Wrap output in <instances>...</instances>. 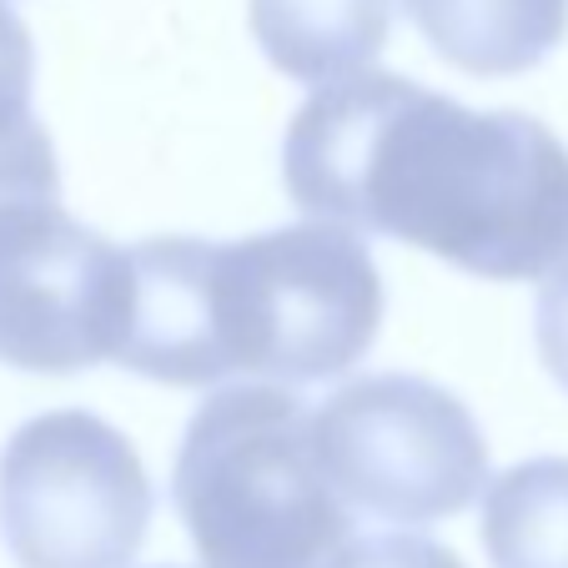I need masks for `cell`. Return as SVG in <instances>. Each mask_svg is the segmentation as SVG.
Returning <instances> with one entry per match:
<instances>
[{
  "instance_id": "9",
  "label": "cell",
  "mask_w": 568,
  "mask_h": 568,
  "mask_svg": "<svg viewBox=\"0 0 568 568\" xmlns=\"http://www.w3.org/2000/svg\"><path fill=\"white\" fill-rule=\"evenodd\" d=\"M483 548L494 568H568V458H528L488 483Z\"/></svg>"
},
{
  "instance_id": "12",
  "label": "cell",
  "mask_w": 568,
  "mask_h": 568,
  "mask_svg": "<svg viewBox=\"0 0 568 568\" xmlns=\"http://www.w3.org/2000/svg\"><path fill=\"white\" fill-rule=\"evenodd\" d=\"M534 343H538V357H544L548 377L568 393V262H558V267L548 272V282L538 287Z\"/></svg>"
},
{
  "instance_id": "11",
  "label": "cell",
  "mask_w": 568,
  "mask_h": 568,
  "mask_svg": "<svg viewBox=\"0 0 568 568\" xmlns=\"http://www.w3.org/2000/svg\"><path fill=\"white\" fill-rule=\"evenodd\" d=\"M327 568H468L453 548L423 534H373L347 544Z\"/></svg>"
},
{
  "instance_id": "7",
  "label": "cell",
  "mask_w": 568,
  "mask_h": 568,
  "mask_svg": "<svg viewBox=\"0 0 568 568\" xmlns=\"http://www.w3.org/2000/svg\"><path fill=\"white\" fill-rule=\"evenodd\" d=\"M433 55L504 81L544 65L568 36V0H403Z\"/></svg>"
},
{
  "instance_id": "3",
  "label": "cell",
  "mask_w": 568,
  "mask_h": 568,
  "mask_svg": "<svg viewBox=\"0 0 568 568\" xmlns=\"http://www.w3.org/2000/svg\"><path fill=\"white\" fill-rule=\"evenodd\" d=\"M172 504L206 568H327L353 514L312 443V408L292 387H216L186 423Z\"/></svg>"
},
{
  "instance_id": "2",
  "label": "cell",
  "mask_w": 568,
  "mask_h": 568,
  "mask_svg": "<svg viewBox=\"0 0 568 568\" xmlns=\"http://www.w3.org/2000/svg\"><path fill=\"white\" fill-rule=\"evenodd\" d=\"M131 257V312L116 363L166 387L343 377L373 353L383 277L363 236L327 222L202 242L151 236Z\"/></svg>"
},
{
  "instance_id": "10",
  "label": "cell",
  "mask_w": 568,
  "mask_h": 568,
  "mask_svg": "<svg viewBox=\"0 0 568 568\" xmlns=\"http://www.w3.org/2000/svg\"><path fill=\"white\" fill-rule=\"evenodd\" d=\"M36 97V41L21 16L0 0V206L61 202V166L45 126L31 111Z\"/></svg>"
},
{
  "instance_id": "5",
  "label": "cell",
  "mask_w": 568,
  "mask_h": 568,
  "mask_svg": "<svg viewBox=\"0 0 568 568\" xmlns=\"http://www.w3.org/2000/svg\"><path fill=\"white\" fill-rule=\"evenodd\" d=\"M151 508L131 438L87 408L41 413L0 448V538L21 568H126Z\"/></svg>"
},
{
  "instance_id": "6",
  "label": "cell",
  "mask_w": 568,
  "mask_h": 568,
  "mask_svg": "<svg viewBox=\"0 0 568 568\" xmlns=\"http://www.w3.org/2000/svg\"><path fill=\"white\" fill-rule=\"evenodd\" d=\"M131 257L61 202L0 206V363L81 373L121 353Z\"/></svg>"
},
{
  "instance_id": "4",
  "label": "cell",
  "mask_w": 568,
  "mask_h": 568,
  "mask_svg": "<svg viewBox=\"0 0 568 568\" xmlns=\"http://www.w3.org/2000/svg\"><path fill=\"white\" fill-rule=\"evenodd\" d=\"M317 463L347 514L438 524L483 494L488 443L463 397L428 377L373 373L312 413Z\"/></svg>"
},
{
  "instance_id": "8",
  "label": "cell",
  "mask_w": 568,
  "mask_h": 568,
  "mask_svg": "<svg viewBox=\"0 0 568 568\" xmlns=\"http://www.w3.org/2000/svg\"><path fill=\"white\" fill-rule=\"evenodd\" d=\"M262 55L302 87H333L373 71L393 31V0H252Z\"/></svg>"
},
{
  "instance_id": "1",
  "label": "cell",
  "mask_w": 568,
  "mask_h": 568,
  "mask_svg": "<svg viewBox=\"0 0 568 568\" xmlns=\"http://www.w3.org/2000/svg\"><path fill=\"white\" fill-rule=\"evenodd\" d=\"M297 212L393 236L483 282L568 262V146L528 111H473L393 71L317 87L282 136Z\"/></svg>"
}]
</instances>
